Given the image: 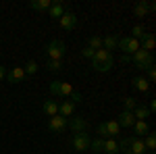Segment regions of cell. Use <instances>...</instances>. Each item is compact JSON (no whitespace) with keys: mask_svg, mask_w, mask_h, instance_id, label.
I'll list each match as a JSON object with an SVG mask.
<instances>
[{"mask_svg":"<svg viewBox=\"0 0 156 154\" xmlns=\"http://www.w3.org/2000/svg\"><path fill=\"white\" fill-rule=\"evenodd\" d=\"M112 65H115V56H112V52H108L104 48H100L94 52V59H92V69L98 73H106L112 69Z\"/></svg>","mask_w":156,"mask_h":154,"instance_id":"1","label":"cell"},{"mask_svg":"<svg viewBox=\"0 0 156 154\" xmlns=\"http://www.w3.org/2000/svg\"><path fill=\"white\" fill-rule=\"evenodd\" d=\"M131 63L135 65L137 71H146L150 67H154V54L152 52H146V50H137L135 54H131Z\"/></svg>","mask_w":156,"mask_h":154,"instance_id":"2","label":"cell"},{"mask_svg":"<svg viewBox=\"0 0 156 154\" xmlns=\"http://www.w3.org/2000/svg\"><path fill=\"white\" fill-rule=\"evenodd\" d=\"M65 52H67V46H65V42H60V40H52L48 46H46V54H48L50 60H62Z\"/></svg>","mask_w":156,"mask_h":154,"instance_id":"3","label":"cell"},{"mask_svg":"<svg viewBox=\"0 0 156 154\" xmlns=\"http://www.w3.org/2000/svg\"><path fill=\"white\" fill-rule=\"evenodd\" d=\"M119 50H123V54H135L140 50V40H133L131 36H125V38H119V44H117Z\"/></svg>","mask_w":156,"mask_h":154,"instance_id":"4","label":"cell"},{"mask_svg":"<svg viewBox=\"0 0 156 154\" xmlns=\"http://www.w3.org/2000/svg\"><path fill=\"white\" fill-rule=\"evenodd\" d=\"M50 94L52 96H60V98L71 96L73 94V85L67 83V81H52L50 83Z\"/></svg>","mask_w":156,"mask_h":154,"instance_id":"5","label":"cell"},{"mask_svg":"<svg viewBox=\"0 0 156 154\" xmlns=\"http://www.w3.org/2000/svg\"><path fill=\"white\" fill-rule=\"evenodd\" d=\"M90 142H92V138H90L87 133H73V148H75L77 152L90 150Z\"/></svg>","mask_w":156,"mask_h":154,"instance_id":"6","label":"cell"},{"mask_svg":"<svg viewBox=\"0 0 156 154\" xmlns=\"http://www.w3.org/2000/svg\"><path fill=\"white\" fill-rule=\"evenodd\" d=\"M69 127V123H67V119L60 117V115H54V117L48 119V129L52 133H62V131Z\"/></svg>","mask_w":156,"mask_h":154,"instance_id":"7","label":"cell"},{"mask_svg":"<svg viewBox=\"0 0 156 154\" xmlns=\"http://www.w3.org/2000/svg\"><path fill=\"white\" fill-rule=\"evenodd\" d=\"M156 4L154 2H148V0H140L135 6H133V17H137V19H142V17H146L150 11H154Z\"/></svg>","mask_w":156,"mask_h":154,"instance_id":"8","label":"cell"},{"mask_svg":"<svg viewBox=\"0 0 156 154\" xmlns=\"http://www.w3.org/2000/svg\"><path fill=\"white\" fill-rule=\"evenodd\" d=\"M58 21H60V27H62L65 31H73V29L77 27V15H75L73 11H67Z\"/></svg>","mask_w":156,"mask_h":154,"instance_id":"9","label":"cell"},{"mask_svg":"<svg viewBox=\"0 0 156 154\" xmlns=\"http://www.w3.org/2000/svg\"><path fill=\"white\" fill-rule=\"evenodd\" d=\"M67 13V6L60 2V0H52V4H50V9H48V15H50V19H54V21H58L60 17Z\"/></svg>","mask_w":156,"mask_h":154,"instance_id":"10","label":"cell"},{"mask_svg":"<svg viewBox=\"0 0 156 154\" xmlns=\"http://www.w3.org/2000/svg\"><path fill=\"white\" fill-rule=\"evenodd\" d=\"M129 152H131V154H146V152H148L146 146H144V138L129 135Z\"/></svg>","mask_w":156,"mask_h":154,"instance_id":"11","label":"cell"},{"mask_svg":"<svg viewBox=\"0 0 156 154\" xmlns=\"http://www.w3.org/2000/svg\"><path fill=\"white\" fill-rule=\"evenodd\" d=\"M27 77L23 71V67H12L11 71H6V77L4 79H9V83H21Z\"/></svg>","mask_w":156,"mask_h":154,"instance_id":"12","label":"cell"},{"mask_svg":"<svg viewBox=\"0 0 156 154\" xmlns=\"http://www.w3.org/2000/svg\"><path fill=\"white\" fill-rule=\"evenodd\" d=\"M67 123H69L73 133H85V129H87V123L81 117H71V119H67Z\"/></svg>","mask_w":156,"mask_h":154,"instance_id":"13","label":"cell"},{"mask_svg":"<svg viewBox=\"0 0 156 154\" xmlns=\"http://www.w3.org/2000/svg\"><path fill=\"white\" fill-rule=\"evenodd\" d=\"M119 127H125V129H131L133 127V123H135V117H133V113L131 110H123L119 115Z\"/></svg>","mask_w":156,"mask_h":154,"instance_id":"14","label":"cell"},{"mask_svg":"<svg viewBox=\"0 0 156 154\" xmlns=\"http://www.w3.org/2000/svg\"><path fill=\"white\" fill-rule=\"evenodd\" d=\"M58 115L65 119H71L75 115V104H73L71 100H65V102H60L58 104Z\"/></svg>","mask_w":156,"mask_h":154,"instance_id":"15","label":"cell"},{"mask_svg":"<svg viewBox=\"0 0 156 154\" xmlns=\"http://www.w3.org/2000/svg\"><path fill=\"white\" fill-rule=\"evenodd\" d=\"M131 129H133V135H135V138H146V135L150 133V127H148L146 121H135Z\"/></svg>","mask_w":156,"mask_h":154,"instance_id":"16","label":"cell"},{"mask_svg":"<svg viewBox=\"0 0 156 154\" xmlns=\"http://www.w3.org/2000/svg\"><path fill=\"white\" fill-rule=\"evenodd\" d=\"M154 46H156L154 34H146V36L140 40V48H142V50H146V52H152V50H154Z\"/></svg>","mask_w":156,"mask_h":154,"instance_id":"17","label":"cell"},{"mask_svg":"<svg viewBox=\"0 0 156 154\" xmlns=\"http://www.w3.org/2000/svg\"><path fill=\"white\" fill-rule=\"evenodd\" d=\"M133 88L137 90V92H142V94H146L148 90H150V83H148V79H146L144 75H137V77H133Z\"/></svg>","mask_w":156,"mask_h":154,"instance_id":"18","label":"cell"},{"mask_svg":"<svg viewBox=\"0 0 156 154\" xmlns=\"http://www.w3.org/2000/svg\"><path fill=\"white\" fill-rule=\"evenodd\" d=\"M42 110H44L46 117H54V115H58V102H56V100H46L44 106H42Z\"/></svg>","mask_w":156,"mask_h":154,"instance_id":"19","label":"cell"},{"mask_svg":"<svg viewBox=\"0 0 156 154\" xmlns=\"http://www.w3.org/2000/svg\"><path fill=\"white\" fill-rule=\"evenodd\" d=\"M150 115H152V113H150V108L144 106V104H137V106H135V110H133V117H135V121H146Z\"/></svg>","mask_w":156,"mask_h":154,"instance_id":"20","label":"cell"},{"mask_svg":"<svg viewBox=\"0 0 156 154\" xmlns=\"http://www.w3.org/2000/svg\"><path fill=\"white\" fill-rule=\"evenodd\" d=\"M102 154H119V144L115 142V138H108V140H104Z\"/></svg>","mask_w":156,"mask_h":154,"instance_id":"21","label":"cell"},{"mask_svg":"<svg viewBox=\"0 0 156 154\" xmlns=\"http://www.w3.org/2000/svg\"><path fill=\"white\" fill-rule=\"evenodd\" d=\"M117 44H119V38H117V36H106V38H102V48H104V50H108V52L117 50Z\"/></svg>","mask_w":156,"mask_h":154,"instance_id":"22","label":"cell"},{"mask_svg":"<svg viewBox=\"0 0 156 154\" xmlns=\"http://www.w3.org/2000/svg\"><path fill=\"white\" fill-rule=\"evenodd\" d=\"M50 4H52V0H31V2H29V6H31L34 11H48Z\"/></svg>","mask_w":156,"mask_h":154,"instance_id":"23","label":"cell"},{"mask_svg":"<svg viewBox=\"0 0 156 154\" xmlns=\"http://www.w3.org/2000/svg\"><path fill=\"white\" fill-rule=\"evenodd\" d=\"M104 127H106V131H108V138H115V135H119V133H121V127H119L117 121H106Z\"/></svg>","mask_w":156,"mask_h":154,"instance_id":"24","label":"cell"},{"mask_svg":"<svg viewBox=\"0 0 156 154\" xmlns=\"http://www.w3.org/2000/svg\"><path fill=\"white\" fill-rule=\"evenodd\" d=\"M144 146H146L148 152H154L156 150V135L154 133H148V135L144 138Z\"/></svg>","mask_w":156,"mask_h":154,"instance_id":"25","label":"cell"},{"mask_svg":"<svg viewBox=\"0 0 156 154\" xmlns=\"http://www.w3.org/2000/svg\"><path fill=\"white\" fill-rule=\"evenodd\" d=\"M90 148L94 150V154H102V148H104V140L102 138H94L90 142Z\"/></svg>","mask_w":156,"mask_h":154,"instance_id":"26","label":"cell"},{"mask_svg":"<svg viewBox=\"0 0 156 154\" xmlns=\"http://www.w3.org/2000/svg\"><path fill=\"white\" fill-rule=\"evenodd\" d=\"M137 104H140V102H137L133 96H127V98H123V108H125V110H131V113H133Z\"/></svg>","mask_w":156,"mask_h":154,"instance_id":"27","label":"cell"},{"mask_svg":"<svg viewBox=\"0 0 156 154\" xmlns=\"http://www.w3.org/2000/svg\"><path fill=\"white\" fill-rule=\"evenodd\" d=\"M87 48H92L94 52L100 50V48H102V38H100V36H92L90 40H87Z\"/></svg>","mask_w":156,"mask_h":154,"instance_id":"28","label":"cell"},{"mask_svg":"<svg viewBox=\"0 0 156 154\" xmlns=\"http://www.w3.org/2000/svg\"><path fill=\"white\" fill-rule=\"evenodd\" d=\"M144 36H146L144 25H133V29H131V38L133 40H142Z\"/></svg>","mask_w":156,"mask_h":154,"instance_id":"29","label":"cell"},{"mask_svg":"<svg viewBox=\"0 0 156 154\" xmlns=\"http://www.w3.org/2000/svg\"><path fill=\"white\" fill-rule=\"evenodd\" d=\"M46 69L48 71H60L62 69V60H48L46 63Z\"/></svg>","mask_w":156,"mask_h":154,"instance_id":"30","label":"cell"},{"mask_svg":"<svg viewBox=\"0 0 156 154\" xmlns=\"http://www.w3.org/2000/svg\"><path fill=\"white\" fill-rule=\"evenodd\" d=\"M23 71H25V75H36V73H37V63H36V60H29Z\"/></svg>","mask_w":156,"mask_h":154,"instance_id":"31","label":"cell"},{"mask_svg":"<svg viewBox=\"0 0 156 154\" xmlns=\"http://www.w3.org/2000/svg\"><path fill=\"white\" fill-rule=\"evenodd\" d=\"M146 73H148V77H146V79H148V83H150V81H154V79H156V69H154V67L146 69Z\"/></svg>","mask_w":156,"mask_h":154,"instance_id":"32","label":"cell"},{"mask_svg":"<svg viewBox=\"0 0 156 154\" xmlns=\"http://www.w3.org/2000/svg\"><path fill=\"white\" fill-rule=\"evenodd\" d=\"M81 54H83L85 59H90V60L94 59V50H92V48H87V46H85V48H81Z\"/></svg>","mask_w":156,"mask_h":154,"instance_id":"33","label":"cell"},{"mask_svg":"<svg viewBox=\"0 0 156 154\" xmlns=\"http://www.w3.org/2000/svg\"><path fill=\"white\" fill-rule=\"evenodd\" d=\"M69 98H71V102L75 104V106H77V104L81 102V94H79V92H73V94L69 96Z\"/></svg>","mask_w":156,"mask_h":154,"instance_id":"34","label":"cell"},{"mask_svg":"<svg viewBox=\"0 0 156 154\" xmlns=\"http://www.w3.org/2000/svg\"><path fill=\"white\" fill-rule=\"evenodd\" d=\"M121 63H131V56L129 54H121Z\"/></svg>","mask_w":156,"mask_h":154,"instance_id":"35","label":"cell"},{"mask_svg":"<svg viewBox=\"0 0 156 154\" xmlns=\"http://www.w3.org/2000/svg\"><path fill=\"white\" fill-rule=\"evenodd\" d=\"M4 77H6V69H4V67H2V65H0V81H2V79H4Z\"/></svg>","mask_w":156,"mask_h":154,"instance_id":"36","label":"cell"},{"mask_svg":"<svg viewBox=\"0 0 156 154\" xmlns=\"http://www.w3.org/2000/svg\"><path fill=\"white\" fill-rule=\"evenodd\" d=\"M146 154H154V152H146Z\"/></svg>","mask_w":156,"mask_h":154,"instance_id":"37","label":"cell"}]
</instances>
